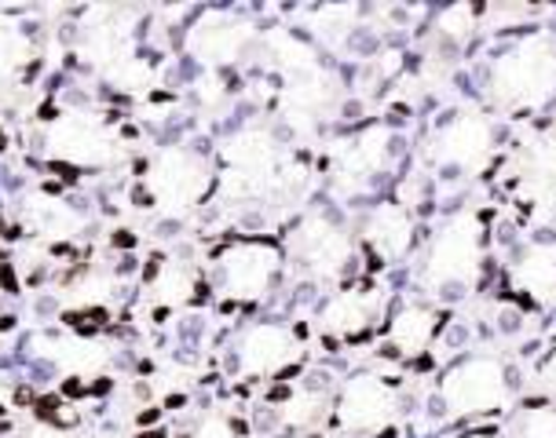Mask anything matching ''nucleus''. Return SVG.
Instances as JSON below:
<instances>
[{"instance_id":"obj_10","label":"nucleus","mask_w":556,"mask_h":438,"mask_svg":"<svg viewBox=\"0 0 556 438\" xmlns=\"http://www.w3.org/2000/svg\"><path fill=\"white\" fill-rule=\"evenodd\" d=\"M366 242L381 260H403L414 245V216L403 202H381L370 208L363 227Z\"/></svg>"},{"instance_id":"obj_19","label":"nucleus","mask_w":556,"mask_h":438,"mask_svg":"<svg viewBox=\"0 0 556 438\" xmlns=\"http://www.w3.org/2000/svg\"><path fill=\"white\" fill-rule=\"evenodd\" d=\"M539 381H542V387H545V391H549V395H556V344H553V355L545 358V365H542Z\"/></svg>"},{"instance_id":"obj_8","label":"nucleus","mask_w":556,"mask_h":438,"mask_svg":"<svg viewBox=\"0 0 556 438\" xmlns=\"http://www.w3.org/2000/svg\"><path fill=\"white\" fill-rule=\"evenodd\" d=\"M290 248L296 263H304L315 278H337L352 263V237H348L344 227H337L323 212H312L296 223Z\"/></svg>"},{"instance_id":"obj_1","label":"nucleus","mask_w":556,"mask_h":438,"mask_svg":"<svg viewBox=\"0 0 556 438\" xmlns=\"http://www.w3.org/2000/svg\"><path fill=\"white\" fill-rule=\"evenodd\" d=\"M491 95L505 110H539L556 95V41L545 34L523 37L491 66Z\"/></svg>"},{"instance_id":"obj_11","label":"nucleus","mask_w":556,"mask_h":438,"mask_svg":"<svg viewBox=\"0 0 556 438\" xmlns=\"http://www.w3.org/2000/svg\"><path fill=\"white\" fill-rule=\"evenodd\" d=\"M392 157H395V136L384 125H374L363 136H355L352 143H344L337 168L352 183H366V179L381 176L392 165Z\"/></svg>"},{"instance_id":"obj_6","label":"nucleus","mask_w":556,"mask_h":438,"mask_svg":"<svg viewBox=\"0 0 556 438\" xmlns=\"http://www.w3.org/2000/svg\"><path fill=\"white\" fill-rule=\"evenodd\" d=\"M494 154V125L480 110L454 114L432 139V162L446 172H480Z\"/></svg>"},{"instance_id":"obj_3","label":"nucleus","mask_w":556,"mask_h":438,"mask_svg":"<svg viewBox=\"0 0 556 438\" xmlns=\"http://www.w3.org/2000/svg\"><path fill=\"white\" fill-rule=\"evenodd\" d=\"M483 267V227L472 212H458L440 234L432 237L429 256L421 267V282L432 293L462 296L476 285Z\"/></svg>"},{"instance_id":"obj_17","label":"nucleus","mask_w":556,"mask_h":438,"mask_svg":"<svg viewBox=\"0 0 556 438\" xmlns=\"http://www.w3.org/2000/svg\"><path fill=\"white\" fill-rule=\"evenodd\" d=\"M472 29H476V8L469 4L446 8L440 15V34L446 41H465V37H472Z\"/></svg>"},{"instance_id":"obj_20","label":"nucleus","mask_w":556,"mask_h":438,"mask_svg":"<svg viewBox=\"0 0 556 438\" xmlns=\"http://www.w3.org/2000/svg\"><path fill=\"white\" fill-rule=\"evenodd\" d=\"M462 438H491V435H462Z\"/></svg>"},{"instance_id":"obj_14","label":"nucleus","mask_w":556,"mask_h":438,"mask_svg":"<svg viewBox=\"0 0 556 438\" xmlns=\"http://www.w3.org/2000/svg\"><path fill=\"white\" fill-rule=\"evenodd\" d=\"M377 311V296L370 288H344L333 293L323 307V328L333 336H359Z\"/></svg>"},{"instance_id":"obj_13","label":"nucleus","mask_w":556,"mask_h":438,"mask_svg":"<svg viewBox=\"0 0 556 438\" xmlns=\"http://www.w3.org/2000/svg\"><path fill=\"white\" fill-rule=\"evenodd\" d=\"M435 333H440V314L425 304H406L392 314V322H389V347L395 355L414 358V355L429 351Z\"/></svg>"},{"instance_id":"obj_7","label":"nucleus","mask_w":556,"mask_h":438,"mask_svg":"<svg viewBox=\"0 0 556 438\" xmlns=\"http://www.w3.org/2000/svg\"><path fill=\"white\" fill-rule=\"evenodd\" d=\"M231 351L242 376H278L301 358V336L282 322H253Z\"/></svg>"},{"instance_id":"obj_12","label":"nucleus","mask_w":556,"mask_h":438,"mask_svg":"<svg viewBox=\"0 0 556 438\" xmlns=\"http://www.w3.org/2000/svg\"><path fill=\"white\" fill-rule=\"evenodd\" d=\"M516 293H528L534 304H556V242L531 245L513 263Z\"/></svg>"},{"instance_id":"obj_18","label":"nucleus","mask_w":556,"mask_h":438,"mask_svg":"<svg viewBox=\"0 0 556 438\" xmlns=\"http://www.w3.org/2000/svg\"><path fill=\"white\" fill-rule=\"evenodd\" d=\"M191 438H238V424L227 413L213 410V413H205L202 421L194 424Z\"/></svg>"},{"instance_id":"obj_16","label":"nucleus","mask_w":556,"mask_h":438,"mask_svg":"<svg viewBox=\"0 0 556 438\" xmlns=\"http://www.w3.org/2000/svg\"><path fill=\"white\" fill-rule=\"evenodd\" d=\"M513 438H556V405H531L513 421Z\"/></svg>"},{"instance_id":"obj_5","label":"nucleus","mask_w":556,"mask_h":438,"mask_svg":"<svg viewBox=\"0 0 556 438\" xmlns=\"http://www.w3.org/2000/svg\"><path fill=\"white\" fill-rule=\"evenodd\" d=\"M400 413V391L392 381L374 373H359L344 381L341 395L333 402V424L348 435H374L389 427Z\"/></svg>"},{"instance_id":"obj_2","label":"nucleus","mask_w":556,"mask_h":438,"mask_svg":"<svg viewBox=\"0 0 556 438\" xmlns=\"http://www.w3.org/2000/svg\"><path fill=\"white\" fill-rule=\"evenodd\" d=\"M282 274V248L267 237H231L213 256V293L224 304H256Z\"/></svg>"},{"instance_id":"obj_15","label":"nucleus","mask_w":556,"mask_h":438,"mask_svg":"<svg viewBox=\"0 0 556 438\" xmlns=\"http://www.w3.org/2000/svg\"><path fill=\"white\" fill-rule=\"evenodd\" d=\"M245 41H250V29L242 23H231V18H208V23H198L191 34L194 52L205 59V63H231V59L242 52Z\"/></svg>"},{"instance_id":"obj_4","label":"nucleus","mask_w":556,"mask_h":438,"mask_svg":"<svg viewBox=\"0 0 556 438\" xmlns=\"http://www.w3.org/2000/svg\"><path fill=\"white\" fill-rule=\"evenodd\" d=\"M440 402L451 416H483L509 405V373L494 355H472L446 370L440 381Z\"/></svg>"},{"instance_id":"obj_9","label":"nucleus","mask_w":556,"mask_h":438,"mask_svg":"<svg viewBox=\"0 0 556 438\" xmlns=\"http://www.w3.org/2000/svg\"><path fill=\"white\" fill-rule=\"evenodd\" d=\"M520 194L534 208H556V136H531L520 146Z\"/></svg>"}]
</instances>
